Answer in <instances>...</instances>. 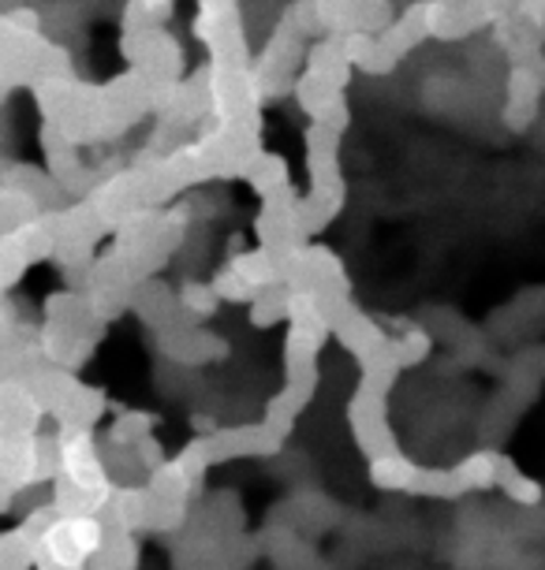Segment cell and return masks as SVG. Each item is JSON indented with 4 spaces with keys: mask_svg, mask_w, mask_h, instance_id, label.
Here are the masks:
<instances>
[{
    "mask_svg": "<svg viewBox=\"0 0 545 570\" xmlns=\"http://www.w3.org/2000/svg\"><path fill=\"white\" fill-rule=\"evenodd\" d=\"M38 556V537H30L23 525L0 537V570H30Z\"/></svg>",
    "mask_w": 545,
    "mask_h": 570,
    "instance_id": "6da1fadb",
    "label": "cell"
},
{
    "mask_svg": "<svg viewBox=\"0 0 545 570\" xmlns=\"http://www.w3.org/2000/svg\"><path fill=\"white\" fill-rule=\"evenodd\" d=\"M98 556L105 559V563H113L116 570H135V563H138L135 533L132 530H120V525H105V537H101Z\"/></svg>",
    "mask_w": 545,
    "mask_h": 570,
    "instance_id": "7a4b0ae2",
    "label": "cell"
},
{
    "mask_svg": "<svg viewBox=\"0 0 545 570\" xmlns=\"http://www.w3.org/2000/svg\"><path fill=\"white\" fill-rule=\"evenodd\" d=\"M497 459L500 455H489V451H483V455H471V459H464L456 466V478H459V485L467 489H494L497 485Z\"/></svg>",
    "mask_w": 545,
    "mask_h": 570,
    "instance_id": "3957f363",
    "label": "cell"
}]
</instances>
